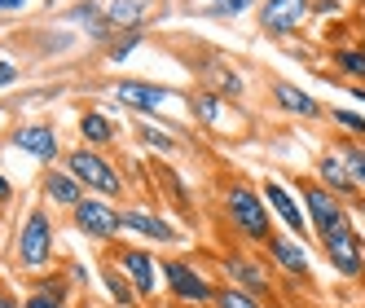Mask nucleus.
Masks as SVG:
<instances>
[{
	"label": "nucleus",
	"instance_id": "9",
	"mask_svg": "<svg viewBox=\"0 0 365 308\" xmlns=\"http://www.w3.org/2000/svg\"><path fill=\"white\" fill-rule=\"evenodd\" d=\"M115 269H119L128 282H133V291H137L141 299L159 295V265H154V255H150L145 247H119Z\"/></svg>",
	"mask_w": 365,
	"mask_h": 308
},
{
	"label": "nucleus",
	"instance_id": "15",
	"mask_svg": "<svg viewBox=\"0 0 365 308\" xmlns=\"http://www.w3.org/2000/svg\"><path fill=\"white\" fill-rule=\"evenodd\" d=\"M115 97L123 101L128 111H141V115H154L159 106H168L172 93L163 84H141V80H119L115 84Z\"/></svg>",
	"mask_w": 365,
	"mask_h": 308
},
{
	"label": "nucleus",
	"instance_id": "19",
	"mask_svg": "<svg viewBox=\"0 0 365 308\" xmlns=\"http://www.w3.org/2000/svg\"><path fill=\"white\" fill-rule=\"evenodd\" d=\"M115 133H119V128H115L106 115H101V111H84V115H80V137H84L93 150H97V145H110Z\"/></svg>",
	"mask_w": 365,
	"mask_h": 308
},
{
	"label": "nucleus",
	"instance_id": "23",
	"mask_svg": "<svg viewBox=\"0 0 365 308\" xmlns=\"http://www.w3.org/2000/svg\"><path fill=\"white\" fill-rule=\"evenodd\" d=\"M137 137H141V145H150L154 154H176V137H172V133H159L154 123H137Z\"/></svg>",
	"mask_w": 365,
	"mask_h": 308
},
{
	"label": "nucleus",
	"instance_id": "4",
	"mask_svg": "<svg viewBox=\"0 0 365 308\" xmlns=\"http://www.w3.org/2000/svg\"><path fill=\"white\" fill-rule=\"evenodd\" d=\"M163 291L176 304H185V308H212L216 282L207 277L194 260H163Z\"/></svg>",
	"mask_w": 365,
	"mask_h": 308
},
{
	"label": "nucleus",
	"instance_id": "11",
	"mask_svg": "<svg viewBox=\"0 0 365 308\" xmlns=\"http://www.w3.org/2000/svg\"><path fill=\"white\" fill-rule=\"evenodd\" d=\"M220 269L229 277V287H238V291H247L255 299H269L273 277L264 273V265H259V260H251V255H220Z\"/></svg>",
	"mask_w": 365,
	"mask_h": 308
},
{
	"label": "nucleus",
	"instance_id": "22",
	"mask_svg": "<svg viewBox=\"0 0 365 308\" xmlns=\"http://www.w3.org/2000/svg\"><path fill=\"white\" fill-rule=\"evenodd\" d=\"M212 308H264V299H255V295H247L238 287H216Z\"/></svg>",
	"mask_w": 365,
	"mask_h": 308
},
{
	"label": "nucleus",
	"instance_id": "32",
	"mask_svg": "<svg viewBox=\"0 0 365 308\" xmlns=\"http://www.w3.org/2000/svg\"><path fill=\"white\" fill-rule=\"evenodd\" d=\"M339 9H344V0H312V14H322V18H330Z\"/></svg>",
	"mask_w": 365,
	"mask_h": 308
},
{
	"label": "nucleus",
	"instance_id": "8",
	"mask_svg": "<svg viewBox=\"0 0 365 308\" xmlns=\"http://www.w3.org/2000/svg\"><path fill=\"white\" fill-rule=\"evenodd\" d=\"M259 194H264V202H269V212L286 225V234H295L299 242H308V212H304V202H299V194L295 190H286L282 181H273V176H264V190H259Z\"/></svg>",
	"mask_w": 365,
	"mask_h": 308
},
{
	"label": "nucleus",
	"instance_id": "28",
	"mask_svg": "<svg viewBox=\"0 0 365 308\" xmlns=\"http://www.w3.org/2000/svg\"><path fill=\"white\" fill-rule=\"evenodd\" d=\"M137 40H141V31H119V36L110 40V48H106V58H110V62H123V58L137 48Z\"/></svg>",
	"mask_w": 365,
	"mask_h": 308
},
{
	"label": "nucleus",
	"instance_id": "21",
	"mask_svg": "<svg viewBox=\"0 0 365 308\" xmlns=\"http://www.w3.org/2000/svg\"><path fill=\"white\" fill-rule=\"evenodd\" d=\"M339 154H344V163H348V172H352L356 190L365 194V145H356L352 137H344V141H339Z\"/></svg>",
	"mask_w": 365,
	"mask_h": 308
},
{
	"label": "nucleus",
	"instance_id": "37",
	"mask_svg": "<svg viewBox=\"0 0 365 308\" xmlns=\"http://www.w3.org/2000/svg\"><path fill=\"white\" fill-rule=\"evenodd\" d=\"M9 194H14V190H9V181H5V176H0V202H5Z\"/></svg>",
	"mask_w": 365,
	"mask_h": 308
},
{
	"label": "nucleus",
	"instance_id": "20",
	"mask_svg": "<svg viewBox=\"0 0 365 308\" xmlns=\"http://www.w3.org/2000/svg\"><path fill=\"white\" fill-rule=\"evenodd\" d=\"M202 84H207V93H216V97H242V75L233 71V66H207V75H202Z\"/></svg>",
	"mask_w": 365,
	"mask_h": 308
},
{
	"label": "nucleus",
	"instance_id": "31",
	"mask_svg": "<svg viewBox=\"0 0 365 308\" xmlns=\"http://www.w3.org/2000/svg\"><path fill=\"white\" fill-rule=\"evenodd\" d=\"M22 308H66V299H53V295L36 291V295H27V299H22Z\"/></svg>",
	"mask_w": 365,
	"mask_h": 308
},
{
	"label": "nucleus",
	"instance_id": "25",
	"mask_svg": "<svg viewBox=\"0 0 365 308\" xmlns=\"http://www.w3.org/2000/svg\"><path fill=\"white\" fill-rule=\"evenodd\" d=\"M334 66L344 71V75L365 80V44H361V48H334Z\"/></svg>",
	"mask_w": 365,
	"mask_h": 308
},
{
	"label": "nucleus",
	"instance_id": "39",
	"mask_svg": "<svg viewBox=\"0 0 365 308\" xmlns=\"http://www.w3.org/2000/svg\"><path fill=\"white\" fill-rule=\"evenodd\" d=\"M361 27H365V14H361Z\"/></svg>",
	"mask_w": 365,
	"mask_h": 308
},
{
	"label": "nucleus",
	"instance_id": "12",
	"mask_svg": "<svg viewBox=\"0 0 365 308\" xmlns=\"http://www.w3.org/2000/svg\"><path fill=\"white\" fill-rule=\"evenodd\" d=\"M264 251H269V260H273L286 277H304V282H308V273H312L308 247H304L295 234H277V229H273V238L264 242Z\"/></svg>",
	"mask_w": 365,
	"mask_h": 308
},
{
	"label": "nucleus",
	"instance_id": "3",
	"mask_svg": "<svg viewBox=\"0 0 365 308\" xmlns=\"http://www.w3.org/2000/svg\"><path fill=\"white\" fill-rule=\"evenodd\" d=\"M299 202H304V212H308V225H312V234H317V242L326 238V234H334V229H344V225H352V216H348V202L339 198V194H330L317 176L312 181H299Z\"/></svg>",
	"mask_w": 365,
	"mask_h": 308
},
{
	"label": "nucleus",
	"instance_id": "10",
	"mask_svg": "<svg viewBox=\"0 0 365 308\" xmlns=\"http://www.w3.org/2000/svg\"><path fill=\"white\" fill-rule=\"evenodd\" d=\"M312 18V0H264L259 5V27L269 36H295Z\"/></svg>",
	"mask_w": 365,
	"mask_h": 308
},
{
	"label": "nucleus",
	"instance_id": "30",
	"mask_svg": "<svg viewBox=\"0 0 365 308\" xmlns=\"http://www.w3.org/2000/svg\"><path fill=\"white\" fill-rule=\"evenodd\" d=\"M36 287H40L44 295H53V299H66V295H71V282H66V277H40Z\"/></svg>",
	"mask_w": 365,
	"mask_h": 308
},
{
	"label": "nucleus",
	"instance_id": "27",
	"mask_svg": "<svg viewBox=\"0 0 365 308\" xmlns=\"http://www.w3.org/2000/svg\"><path fill=\"white\" fill-rule=\"evenodd\" d=\"M194 115H198L202 123H220V97L202 88V93L194 97Z\"/></svg>",
	"mask_w": 365,
	"mask_h": 308
},
{
	"label": "nucleus",
	"instance_id": "34",
	"mask_svg": "<svg viewBox=\"0 0 365 308\" xmlns=\"http://www.w3.org/2000/svg\"><path fill=\"white\" fill-rule=\"evenodd\" d=\"M27 0H0V14H14V9H22Z\"/></svg>",
	"mask_w": 365,
	"mask_h": 308
},
{
	"label": "nucleus",
	"instance_id": "33",
	"mask_svg": "<svg viewBox=\"0 0 365 308\" xmlns=\"http://www.w3.org/2000/svg\"><path fill=\"white\" fill-rule=\"evenodd\" d=\"M14 80H18V66L14 62H0V88H9Z\"/></svg>",
	"mask_w": 365,
	"mask_h": 308
},
{
	"label": "nucleus",
	"instance_id": "5",
	"mask_svg": "<svg viewBox=\"0 0 365 308\" xmlns=\"http://www.w3.org/2000/svg\"><path fill=\"white\" fill-rule=\"evenodd\" d=\"M53 260V220L44 207H31L18 229V265L22 269H44Z\"/></svg>",
	"mask_w": 365,
	"mask_h": 308
},
{
	"label": "nucleus",
	"instance_id": "14",
	"mask_svg": "<svg viewBox=\"0 0 365 308\" xmlns=\"http://www.w3.org/2000/svg\"><path fill=\"white\" fill-rule=\"evenodd\" d=\"M317 181L330 194H339L344 202H356L361 198V190H356V181H352V172H348V163H344V154H339V150H326L322 159H317Z\"/></svg>",
	"mask_w": 365,
	"mask_h": 308
},
{
	"label": "nucleus",
	"instance_id": "38",
	"mask_svg": "<svg viewBox=\"0 0 365 308\" xmlns=\"http://www.w3.org/2000/svg\"><path fill=\"white\" fill-rule=\"evenodd\" d=\"M356 212H361V216H365V194H361V198H356Z\"/></svg>",
	"mask_w": 365,
	"mask_h": 308
},
{
	"label": "nucleus",
	"instance_id": "13",
	"mask_svg": "<svg viewBox=\"0 0 365 308\" xmlns=\"http://www.w3.org/2000/svg\"><path fill=\"white\" fill-rule=\"evenodd\" d=\"M123 229L128 234H141V238H150V242H163V247H176L180 238V229L168 220V216H159V212H145V207H128L123 212Z\"/></svg>",
	"mask_w": 365,
	"mask_h": 308
},
{
	"label": "nucleus",
	"instance_id": "6",
	"mask_svg": "<svg viewBox=\"0 0 365 308\" xmlns=\"http://www.w3.org/2000/svg\"><path fill=\"white\" fill-rule=\"evenodd\" d=\"M322 255H326V265H330L339 277H348V282L365 277V242H361V234H356L352 225L326 234V238H322Z\"/></svg>",
	"mask_w": 365,
	"mask_h": 308
},
{
	"label": "nucleus",
	"instance_id": "35",
	"mask_svg": "<svg viewBox=\"0 0 365 308\" xmlns=\"http://www.w3.org/2000/svg\"><path fill=\"white\" fill-rule=\"evenodd\" d=\"M0 308H22V304H18L14 295H5V291H0Z\"/></svg>",
	"mask_w": 365,
	"mask_h": 308
},
{
	"label": "nucleus",
	"instance_id": "1",
	"mask_svg": "<svg viewBox=\"0 0 365 308\" xmlns=\"http://www.w3.org/2000/svg\"><path fill=\"white\" fill-rule=\"evenodd\" d=\"M220 212H225L229 229H233V234H238L242 242L264 247V242L273 238V212H269L264 194H259L255 185L233 181V185L225 190V198H220Z\"/></svg>",
	"mask_w": 365,
	"mask_h": 308
},
{
	"label": "nucleus",
	"instance_id": "36",
	"mask_svg": "<svg viewBox=\"0 0 365 308\" xmlns=\"http://www.w3.org/2000/svg\"><path fill=\"white\" fill-rule=\"evenodd\" d=\"M352 101H361V106H365V84H352Z\"/></svg>",
	"mask_w": 365,
	"mask_h": 308
},
{
	"label": "nucleus",
	"instance_id": "2",
	"mask_svg": "<svg viewBox=\"0 0 365 308\" xmlns=\"http://www.w3.org/2000/svg\"><path fill=\"white\" fill-rule=\"evenodd\" d=\"M66 172L84 185V194H97V198H119L123 194V176L101 159V150H93V145H75L66 154Z\"/></svg>",
	"mask_w": 365,
	"mask_h": 308
},
{
	"label": "nucleus",
	"instance_id": "18",
	"mask_svg": "<svg viewBox=\"0 0 365 308\" xmlns=\"http://www.w3.org/2000/svg\"><path fill=\"white\" fill-rule=\"evenodd\" d=\"M44 198L53 202V207H66V212H75V207H80V202H84L88 194H84V185L75 181L71 172H58V168H53V172L44 176Z\"/></svg>",
	"mask_w": 365,
	"mask_h": 308
},
{
	"label": "nucleus",
	"instance_id": "24",
	"mask_svg": "<svg viewBox=\"0 0 365 308\" xmlns=\"http://www.w3.org/2000/svg\"><path fill=\"white\" fill-rule=\"evenodd\" d=\"M106 287H110V295H115V304H123V308H137V291H133V282H128L119 269H106Z\"/></svg>",
	"mask_w": 365,
	"mask_h": 308
},
{
	"label": "nucleus",
	"instance_id": "26",
	"mask_svg": "<svg viewBox=\"0 0 365 308\" xmlns=\"http://www.w3.org/2000/svg\"><path fill=\"white\" fill-rule=\"evenodd\" d=\"M330 119H334L339 128H344L348 137H365V115H361V111H348V106H334V111H330Z\"/></svg>",
	"mask_w": 365,
	"mask_h": 308
},
{
	"label": "nucleus",
	"instance_id": "16",
	"mask_svg": "<svg viewBox=\"0 0 365 308\" xmlns=\"http://www.w3.org/2000/svg\"><path fill=\"white\" fill-rule=\"evenodd\" d=\"M14 145L27 150L31 159H40V163H53L58 150H62V145H58V133H53L48 123H22L18 133H14Z\"/></svg>",
	"mask_w": 365,
	"mask_h": 308
},
{
	"label": "nucleus",
	"instance_id": "17",
	"mask_svg": "<svg viewBox=\"0 0 365 308\" xmlns=\"http://www.w3.org/2000/svg\"><path fill=\"white\" fill-rule=\"evenodd\" d=\"M273 106H277L282 115H295V119H322L317 97L304 93V88L291 84V80H277V84H273Z\"/></svg>",
	"mask_w": 365,
	"mask_h": 308
},
{
	"label": "nucleus",
	"instance_id": "29",
	"mask_svg": "<svg viewBox=\"0 0 365 308\" xmlns=\"http://www.w3.org/2000/svg\"><path fill=\"white\" fill-rule=\"evenodd\" d=\"M251 5H259V0H207V9L220 14V18H238V14H247Z\"/></svg>",
	"mask_w": 365,
	"mask_h": 308
},
{
	"label": "nucleus",
	"instance_id": "7",
	"mask_svg": "<svg viewBox=\"0 0 365 308\" xmlns=\"http://www.w3.org/2000/svg\"><path fill=\"white\" fill-rule=\"evenodd\" d=\"M75 229H80L84 238H93V242H110L119 229H123V212L115 207L110 198L88 194L80 207H75Z\"/></svg>",
	"mask_w": 365,
	"mask_h": 308
}]
</instances>
